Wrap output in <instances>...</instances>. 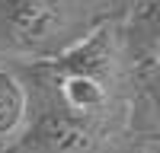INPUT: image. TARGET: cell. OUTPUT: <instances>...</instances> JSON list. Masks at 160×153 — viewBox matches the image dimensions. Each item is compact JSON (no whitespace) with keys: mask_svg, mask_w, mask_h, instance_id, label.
<instances>
[{"mask_svg":"<svg viewBox=\"0 0 160 153\" xmlns=\"http://www.w3.org/2000/svg\"><path fill=\"white\" fill-rule=\"evenodd\" d=\"M3 29L13 42H42L61 22L58 0H19L0 13Z\"/></svg>","mask_w":160,"mask_h":153,"instance_id":"cell-1","label":"cell"},{"mask_svg":"<svg viewBox=\"0 0 160 153\" xmlns=\"http://www.w3.org/2000/svg\"><path fill=\"white\" fill-rule=\"evenodd\" d=\"M26 118V89L13 73L0 70V137H13Z\"/></svg>","mask_w":160,"mask_h":153,"instance_id":"cell-3","label":"cell"},{"mask_svg":"<svg viewBox=\"0 0 160 153\" xmlns=\"http://www.w3.org/2000/svg\"><path fill=\"white\" fill-rule=\"evenodd\" d=\"M38 137L58 150H74V147L87 144V128L74 118H68V115H51V118H45Z\"/></svg>","mask_w":160,"mask_h":153,"instance_id":"cell-4","label":"cell"},{"mask_svg":"<svg viewBox=\"0 0 160 153\" xmlns=\"http://www.w3.org/2000/svg\"><path fill=\"white\" fill-rule=\"evenodd\" d=\"M13 3H19V0H0V13H3V10H10Z\"/></svg>","mask_w":160,"mask_h":153,"instance_id":"cell-5","label":"cell"},{"mask_svg":"<svg viewBox=\"0 0 160 153\" xmlns=\"http://www.w3.org/2000/svg\"><path fill=\"white\" fill-rule=\"evenodd\" d=\"M61 99L68 112L77 115H93L106 105V86L93 76H80V73H64L61 76Z\"/></svg>","mask_w":160,"mask_h":153,"instance_id":"cell-2","label":"cell"}]
</instances>
